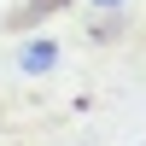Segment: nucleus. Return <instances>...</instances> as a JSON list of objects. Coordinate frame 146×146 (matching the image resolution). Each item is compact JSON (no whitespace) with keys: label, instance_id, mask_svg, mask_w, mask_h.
<instances>
[{"label":"nucleus","instance_id":"obj_3","mask_svg":"<svg viewBox=\"0 0 146 146\" xmlns=\"http://www.w3.org/2000/svg\"><path fill=\"white\" fill-rule=\"evenodd\" d=\"M94 6H123V0H94Z\"/></svg>","mask_w":146,"mask_h":146},{"label":"nucleus","instance_id":"obj_1","mask_svg":"<svg viewBox=\"0 0 146 146\" xmlns=\"http://www.w3.org/2000/svg\"><path fill=\"white\" fill-rule=\"evenodd\" d=\"M18 64H23V76H47V70L58 64V47H53V41H29V47L18 53Z\"/></svg>","mask_w":146,"mask_h":146},{"label":"nucleus","instance_id":"obj_2","mask_svg":"<svg viewBox=\"0 0 146 146\" xmlns=\"http://www.w3.org/2000/svg\"><path fill=\"white\" fill-rule=\"evenodd\" d=\"M53 6H64V0H35V6H29V18H41V12H53Z\"/></svg>","mask_w":146,"mask_h":146}]
</instances>
